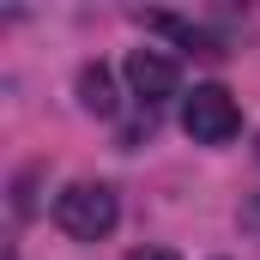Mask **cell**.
<instances>
[{
  "label": "cell",
  "mask_w": 260,
  "mask_h": 260,
  "mask_svg": "<svg viewBox=\"0 0 260 260\" xmlns=\"http://www.w3.org/2000/svg\"><path fill=\"white\" fill-rule=\"evenodd\" d=\"M127 260H176V248H133Z\"/></svg>",
  "instance_id": "5"
},
{
  "label": "cell",
  "mask_w": 260,
  "mask_h": 260,
  "mask_svg": "<svg viewBox=\"0 0 260 260\" xmlns=\"http://www.w3.org/2000/svg\"><path fill=\"white\" fill-rule=\"evenodd\" d=\"M242 218H248V224H254V230H260V200H254V206H248V212H242Z\"/></svg>",
  "instance_id": "6"
},
{
  "label": "cell",
  "mask_w": 260,
  "mask_h": 260,
  "mask_svg": "<svg viewBox=\"0 0 260 260\" xmlns=\"http://www.w3.org/2000/svg\"><path fill=\"white\" fill-rule=\"evenodd\" d=\"M182 127H188L194 145H224V139L242 133V109L224 85H194V97L182 103Z\"/></svg>",
  "instance_id": "2"
},
{
  "label": "cell",
  "mask_w": 260,
  "mask_h": 260,
  "mask_svg": "<svg viewBox=\"0 0 260 260\" xmlns=\"http://www.w3.org/2000/svg\"><path fill=\"white\" fill-rule=\"evenodd\" d=\"M79 103H85V109H91V115H103V121H109V115H115V109H121V97H115V79H109V67H85V73H79Z\"/></svg>",
  "instance_id": "4"
},
{
  "label": "cell",
  "mask_w": 260,
  "mask_h": 260,
  "mask_svg": "<svg viewBox=\"0 0 260 260\" xmlns=\"http://www.w3.org/2000/svg\"><path fill=\"white\" fill-rule=\"evenodd\" d=\"M121 218V200L109 182H73L61 200H55V224H61L73 242H103Z\"/></svg>",
  "instance_id": "1"
},
{
  "label": "cell",
  "mask_w": 260,
  "mask_h": 260,
  "mask_svg": "<svg viewBox=\"0 0 260 260\" xmlns=\"http://www.w3.org/2000/svg\"><path fill=\"white\" fill-rule=\"evenodd\" d=\"M127 85H133V97L151 109V103L176 97V85H182V67L170 61L164 49H133V55H127Z\"/></svg>",
  "instance_id": "3"
}]
</instances>
